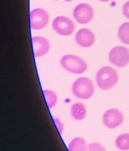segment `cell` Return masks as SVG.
Segmentation results:
<instances>
[{"label": "cell", "mask_w": 129, "mask_h": 151, "mask_svg": "<svg viewBox=\"0 0 129 151\" xmlns=\"http://www.w3.org/2000/svg\"><path fill=\"white\" fill-rule=\"evenodd\" d=\"M54 122L55 123V125L57 128V130H58L59 134L61 135L63 134L64 130V123L62 122V121L61 119L57 118V117H54Z\"/></svg>", "instance_id": "17"}, {"label": "cell", "mask_w": 129, "mask_h": 151, "mask_svg": "<svg viewBox=\"0 0 129 151\" xmlns=\"http://www.w3.org/2000/svg\"><path fill=\"white\" fill-rule=\"evenodd\" d=\"M98 87L103 91H109L117 86L119 80L117 71L112 66H105L96 72L95 77Z\"/></svg>", "instance_id": "1"}, {"label": "cell", "mask_w": 129, "mask_h": 151, "mask_svg": "<svg viewBox=\"0 0 129 151\" xmlns=\"http://www.w3.org/2000/svg\"><path fill=\"white\" fill-rule=\"evenodd\" d=\"M115 144L120 150H129V133H123L119 135L115 140Z\"/></svg>", "instance_id": "13"}, {"label": "cell", "mask_w": 129, "mask_h": 151, "mask_svg": "<svg viewBox=\"0 0 129 151\" xmlns=\"http://www.w3.org/2000/svg\"><path fill=\"white\" fill-rule=\"evenodd\" d=\"M122 13L124 17L129 20V1L125 2L123 4Z\"/></svg>", "instance_id": "18"}, {"label": "cell", "mask_w": 129, "mask_h": 151, "mask_svg": "<svg viewBox=\"0 0 129 151\" xmlns=\"http://www.w3.org/2000/svg\"><path fill=\"white\" fill-rule=\"evenodd\" d=\"M43 94L48 109H52L54 108L57 105V101H58V97H57L56 92L50 89H45L43 91Z\"/></svg>", "instance_id": "15"}, {"label": "cell", "mask_w": 129, "mask_h": 151, "mask_svg": "<svg viewBox=\"0 0 129 151\" xmlns=\"http://www.w3.org/2000/svg\"><path fill=\"white\" fill-rule=\"evenodd\" d=\"M72 92L78 99L88 100L95 94L94 83L88 77H79L73 83Z\"/></svg>", "instance_id": "3"}, {"label": "cell", "mask_w": 129, "mask_h": 151, "mask_svg": "<svg viewBox=\"0 0 129 151\" xmlns=\"http://www.w3.org/2000/svg\"><path fill=\"white\" fill-rule=\"evenodd\" d=\"M110 63L117 68H124L129 64V49L123 46H116L108 53Z\"/></svg>", "instance_id": "4"}, {"label": "cell", "mask_w": 129, "mask_h": 151, "mask_svg": "<svg viewBox=\"0 0 129 151\" xmlns=\"http://www.w3.org/2000/svg\"><path fill=\"white\" fill-rule=\"evenodd\" d=\"M103 125L108 129H115L119 127L124 121L123 114L117 108H110L106 111L102 116Z\"/></svg>", "instance_id": "6"}, {"label": "cell", "mask_w": 129, "mask_h": 151, "mask_svg": "<svg viewBox=\"0 0 129 151\" xmlns=\"http://www.w3.org/2000/svg\"><path fill=\"white\" fill-rule=\"evenodd\" d=\"M99 1L101 2H104V3H106V2H109L110 1H112V0H98Z\"/></svg>", "instance_id": "19"}, {"label": "cell", "mask_w": 129, "mask_h": 151, "mask_svg": "<svg viewBox=\"0 0 129 151\" xmlns=\"http://www.w3.org/2000/svg\"><path fill=\"white\" fill-rule=\"evenodd\" d=\"M71 114L75 120L82 121L86 116V107L81 103H74L71 106Z\"/></svg>", "instance_id": "11"}, {"label": "cell", "mask_w": 129, "mask_h": 151, "mask_svg": "<svg viewBox=\"0 0 129 151\" xmlns=\"http://www.w3.org/2000/svg\"><path fill=\"white\" fill-rule=\"evenodd\" d=\"M52 26L53 30L62 36H69L75 30L73 20L65 16H58L53 20Z\"/></svg>", "instance_id": "5"}, {"label": "cell", "mask_w": 129, "mask_h": 151, "mask_svg": "<svg viewBox=\"0 0 129 151\" xmlns=\"http://www.w3.org/2000/svg\"><path fill=\"white\" fill-rule=\"evenodd\" d=\"M75 41L80 47L87 48L91 47L95 44L96 36L91 30L82 28L76 34Z\"/></svg>", "instance_id": "9"}, {"label": "cell", "mask_w": 129, "mask_h": 151, "mask_svg": "<svg viewBox=\"0 0 129 151\" xmlns=\"http://www.w3.org/2000/svg\"><path fill=\"white\" fill-rule=\"evenodd\" d=\"M94 9L88 3H79L73 10V17L75 20L80 24H87L94 17Z\"/></svg>", "instance_id": "8"}, {"label": "cell", "mask_w": 129, "mask_h": 151, "mask_svg": "<svg viewBox=\"0 0 129 151\" xmlns=\"http://www.w3.org/2000/svg\"><path fill=\"white\" fill-rule=\"evenodd\" d=\"M88 145L86 141L81 137L74 138L68 145L69 151H86Z\"/></svg>", "instance_id": "12"}, {"label": "cell", "mask_w": 129, "mask_h": 151, "mask_svg": "<svg viewBox=\"0 0 129 151\" xmlns=\"http://www.w3.org/2000/svg\"><path fill=\"white\" fill-rule=\"evenodd\" d=\"M86 151H106V149L100 143L93 142L88 144Z\"/></svg>", "instance_id": "16"}, {"label": "cell", "mask_w": 129, "mask_h": 151, "mask_svg": "<svg viewBox=\"0 0 129 151\" xmlns=\"http://www.w3.org/2000/svg\"><path fill=\"white\" fill-rule=\"evenodd\" d=\"M60 65L64 70L73 74H83L88 68L86 61L74 55H64L61 58Z\"/></svg>", "instance_id": "2"}, {"label": "cell", "mask_w": 129, "mask_h": 151, "mask_svg": "<svg viewBox=\"0 0 129 151\" xmlns=\"http://www.w3.org/2000/svg\"><path fill=\"white\" fill-rule=\"evenodd\" d=\"M49 22V15L47 12L41 8H37L30 13V23L31 28L33 30H42Z\"/></svg>", "instance_id": "7"}, {"label": "cell", "mask_w": 129, "mask_h": 151, "mask_svg": "<svg viewBox=\"0 0 129 151\" xmlns=\"http://www.w3.org/2000/svg\"><path fill=\"white\" fill-rule=\"evenodd\" d=\"M117 34L120 42L129 45V22H124L120 25Z\"/></svg>", "instance_id": "14"}, {"label": "cell", "mask_w": 129, "mask_h": 151, "mask_svg": "<svg viewBox=\"0 0 129 151\" xmlns=\"http://www.w3.org/2000/svg\"><path fill=\"white\" fill-rule=\"evenodd\" d=\"M33 55L41 58L47 55L50 50L51 44L48 40L42 36H35L32 39Z\"/></svg>", "instance_id": "10"}]
</instances>
